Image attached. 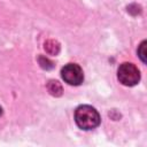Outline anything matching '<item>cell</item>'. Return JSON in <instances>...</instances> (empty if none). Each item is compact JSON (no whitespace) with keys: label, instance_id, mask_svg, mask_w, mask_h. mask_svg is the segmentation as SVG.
Masks as SVG:
<instances>
[{"label":"cell","instance_id":"6da1fadb","mask_svg":"<svg viewBox=\"0 0 147 147\" xmlns=\"http://www.w3.org/2000/svg\"><path fill=\"white\" fill-rule=\"evenodd\" d=\"M76 124L83 130H92L100 124L99 113L91 106H79L75 111Z\"/></svg>","mask_w":147,"mask_h":147},{"label":"cell","instance_id":"7a4b0ae2","mask_svg":"<svg viewBox=\"0 0 147 147\" xmlns=\"http://www.w3.org/2000/svg\"><path fill=\"white\" fill-rule=\"evenodd\" d=\"M118 80L126 86H133L140 80V72L138 68L132 63H122L117 71Z\"/></svg>","mask_w":147,"mask_h":147},{"label":"cell","instance_id":"3957f363","mask_svg":"<svg viewBox=\"0 0 147 147\" xmlns=\"http://www.w3.org/2000/svg\"><path fill=\"white\" fill-rule=\"evenodd\" d=\"M61 75L64 82L69 85H80L84 80V74L82 68L75 63L65 64L61 70Z\"/></svg>","mask_w":147,"mask_h":147},{"label":"cell","instance_id":"277c9868","mask_svg":"<svg viewBox=\"0 0 147 147\" xmlns=\"http://www.w3.org/2000/svg\"><path fill=\"white\" fill-rule=\"evenodd\" d=\"M44 48H45V51H46L49 55H57L59 52H60V44H59L56 40L48 39V40H46Z\"/></svg>","mask_w":147,"mask_h":147},{"label":"cell","instance_id":"5b68a950","mask_svg":"<svg viewBox=\"0 0 147 147\" xmlns=\"http://www.w3.org/2000/svg\"><path fill=\"white\" fill-rule=\"evenodd\" d=\"M47 90L54 96H60L62 94V92H63L62 85L57 80H49L47 83Z\"/></svg>","mask_w":147,"mask_h":147},{"label":"cell","instance_id":"8992f818","mask_svg":"<svg viewBox=\"0 0 147 147\" xmlns=\"http://www.w3.org/2000/svg\"><path fill=\"white\" fill-rule=\"evenodd\" d=\"M38 62H39L40 67L44 68V69H46V70H49V69H52V68L54 67V65H53V62L49 61L46 56H39V57H38Z\"/></svg>","mask_w":147,"mask_h":147},{"label":"cell","instance_id":"52a82bcc","mask_svg":"<svg viewBox=\"0 0 147 147\" xmlns=\"http://www.w3.org/2000/svg\"><path fill=\"white\" fill-rule=\"evenodd\" d=\"M138 55L144 63H146V41H142L138 48Z\"/></svg>","mask_w":147,"mask_h":147},{"label":"cell","instance_id":"ba28073f","mask_svg":"<svg viewBox=\"0 0 147 147\" xmlns=\"http://www.w3.org/2000/svg\"><path fill=\"white\" fill-rule=\"evenodd\" d=\"M1 115H2V108L0 107V116H1Z\"/></svg>","mask_w":147,"mask_h":147}]
</instances>
